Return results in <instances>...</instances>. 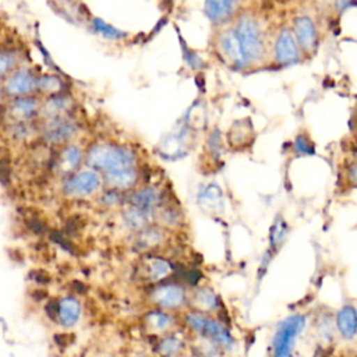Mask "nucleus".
Segmentation results:
<instances>
[{"label":"nucleus","instance_id":"ddd939ff","mask_svg":"<svg viewBox=\"0 0 357 357\" xmlns=\"http://www.w3.org/2000/svg\"><path fill=\"white\" fill-rule=\"evenodd\" d=\"M130 205L153 216V213L162 206V191L158 187H142L132 192L130 197Z\"/></svg>","mask_w":357,"mask_h":357},{"label":"nucleus","instance_id":"f257e3e1","mask_svg":"<svg viewBox=\"0 0 357 357\" xmlns=\"http://www.w3.org/2000/svg\"><path fill=\"white\" fill-rule=\"evenodd\" d=\"M88 163L102 172L107 184L116 191L132 188L139 178L135 153L119 144H96L88 152Z\"/></svg>","mask_w":357,"mask_h":357},{"label":"nucleus","instance_id":"412c9836","mask_svg":"<svg viewBox=\"0 0 357 357\" xmlns=\"http://www.w3.org/2000/svg\"><path fill=\"white\" fill-rule=\"evenodd\" d=\"M163 240V231L159 227L148 226L146 229L138 231V244L142 248H152L162 243Z\"/></svg>","mask_w":357,"mask_h":357},{"label":"nucleus","instance_id":"dca6fc26","mask_svg":"<svg viewBox=\"0 0 357 357\" xmlns=\"http://www.w3.org/2000/svg\"><path fill=\"white\" fill-rule=\"evenodd\" d=\"M35 78L31 73H28L26 70H21L14 73L13 75H10L7 84H6V91L7 93L13 95V96H20V98H25L28 96L33 88H35Z\"/></svg>","mask_w":357,"mask_h":357},{"label":"nucleus","instance_id":"4468645a","mask_svg":"<svg viewBox=\"0 0 357 357\" xmlns=\"http://www.w3.org/2000/svg\"><path fill=\"white\" fill-rule=\"evenodd\" d=\"M144 325L152 335H165L176 328V317L173 312L153 308L144 317Z\"/></svg>","mask_w":357,"mask_h":357},{"label":"nucleus","instance_id":"f3484780","mask_svg":"<svg viewBox=\"0 0 357 357\" xmlns=\"http://www.w3.org/2000/svg\"><path fill=\"white\" fill-rule=\"evenodd\" d=\"M188 351L195 357H222L220 347L208 337L188 335Z\"/></svg>","mask_w":357,"mask_h":357},{"label":"nucleus","instance_id":"bb28decb","mask_svg":"<svg viewBox=\"0 0 357 357\" xmlns=\"http://www.w3.org/2000/svg\"><path fill=\"white\" fill-rule=\"evenodd\" d=\"M318 1H321V3H325V4H329V6H331V3H332V0H318Z\"/></svg>","mask_w":357,"mask_h":357},{"label":"nucleus","instance_id":"c756f323","mask_svg":"<svg viewBox=\"0 0 357 357\" xmlns=\"http://www.w3.org/2000/svg\"><path fill=\"white\" fill-rule=\"evenodd\" d=\"M356 343H357V337H356Z\"/></svg>","mask_w":357,"mask_h":357},{"label":"nucleus","instance_id":"a211bd4d","mask_svg":"<svg viewBox=\"0 0 357 357\" xmlns=\"http://www.w3.org/2000/svg\"><path fill=\"white\" fill-rule=\"evenodd\" d=\"M81 315V305L73 297H66L59 303L57 321L63 326H73L78 322Z\"/></svg>","mask_w":357,"mask_h":357},{"label":"nucleus","instance_id":"423d86ee","mask_svg":"<svg viewBox=\"0 0 357 357\" xmlns=\"http://www.w3.org/2000/svg\"><path fill=\"white\" fill-rule=\"evenodd\" d=\"M290 29L294 35V39L301 50L303 54L311 56L317 52L318 42H319V33L315 21L307 15L300 14L293 18Z\"/></svg>","mask_w":357,"mask_h":357},{"label":"nucleus","instance_id":"9d476101","mask_svg":"<svg viewBox=\"0 0 357 357\" xmlns=\"http://www.w3.org/2000/svg\"><path fill=\"white\" fill-rule=\"evenodd\" d=\"M187 310H192L201 314L216 315V312L220 310L219 296L208 286H199L188 290Z\"/></svg>","mask_w":357,"mask_h":357},{"label":"nucleus","instance_id":"a878e982","mask_svg":"<svg viewBox=\"0 0 357 357\" xmlns=\"http://www.w3.org/2000/svg\"><path fill=\"white\" fill-rule=\"evenodd\" d=\"M181 357H195V356H194V354H191L190 351H187V353H184Z\"/></svg>","mask_w":357,"mask_h":357},{"label":"nucleus","instance_id":"aec40b11","mask_svg":"<svg viewBox=\"0 0 357 357\" xmlns=\"http://www.w3.org/2000/svg\"><path fill=\"white\" fill-rule=\"evenodd\" d=\"M79 159H81L79 149L74 145H68L56 158V169L60 173H68L77 167V165L79 163Z\"/></svg>","mask_w":357,"mask_h":357},{"label":"nucleus","instance_id":"f03ea898","mask_svg":"<svg viewBox=\"0 0 357 357\" xmlns=\"http://www.w3.org/2000/svg\"><path fill=\"white\" fill-rule=\"evenodd\" d=\"M244 68L258 64L265 53V33L257 17L250 13L240 14L230 24Z\"/></svg>","mask_w":357,"mask_h":357},{"label":"nucleus","instance_id":"6ab92c4d","mask_svg":"<svg viewBox=\"0 0 357 357\" xmlns=\"http://www.w3.org/2000/svg\"><path fill=\"white\" fill-rule=\"evenodd\" d=\"M123 223L126 225V227H128L130 230H134V231H141L144 229H146L148 226H151V222H152V215L151 213H146L135 206H128L123 211Z\"/></svg>","mask_w":357,"mask_h":357},{"label":"nucleus","instance_id":"9b49d317","mask_svg":"<svg viewBox=\"0 0 357 357\" xmlns=\"http://www.w3.org/2000/svg\"><path fill=\"white\" fill-rule=\"evenodd\" d=\"M336 333L346 342H353L357 337V308L351 303L343 304L333 317Z\"/></svg>","mask_w":357,"mask_h":357},{"label":"nucleus","instance_id":"393cba45","mask_svg":"<svg viewBox=\"0 0 357 357\" xmlns=\"http://www.w3.org/2000/svg\"><path fill=\"white\" fill-rule=\"evenodd\" d=\"M353 0H332L331 7L336 10V13H342Z\"/></svg>","mask_w":357,"mask_h":357},{"label":"nucleus","instance_id":"b1692460","mask_svg":"<svg viewBox=\"0 0 357 357\" xmlns=\"http://www.w3.org/2000/svg\"><path fill=\"white\" fill-rule=\"evenodd\" d=\"M347 180L351 185L357 187V159L354 162H351V165L347 167Z\"/></svg>","mask_w":357,"mask_h":357},{"label":"nucleus","instance_id":"4be33fe9","mask_svg":"<svg viewBox=\"0 0 357 357\" xmlns=\"http://www.w3.org/2000/svg\"><path fill=\"white\" fill-rule=\"evenodd\" d=\"M317 328H318V332H319L321 337H325L326 340H332L333 333L336 332L333 319H331V318H328V317H322V318L318 321Z\"/></svg>","mask_w":357,"mask_h":357},{"label":"nucleus","instance_id":"1a4fd4ad","mask_svg":"<svg viewBox=\"0 0 357 357\" xmlns=\"http://www.w3.org/2000/svg\"><path fill=\"white\" fill-rule=\"evenodd\" d=\"M155 351L158 357H181L188 351V333L185 331H170L160 335Z\"/></svg>","mask_w":357,"mask_h":357},{"label":"nucleus","instance_id":"7ed1b4c3","mask_svg":"<svg viewBox=\"0 0 357 357\" xmlns=\"http://www.w3.org/2000/svg\"><path fill=\"white\" fill-rule=\"evenodd\" d=\"M184 331L190 336H204L215 342L223 354H229L237 347V340L229 326L223 324L216 315L201 314L192 310H185L181 315Z\"/></svg>","mask_w":357,"mask_h":357},{"label":"nucleus","instance_id":"c85d7f7f","mask_svg":"<svg viewBox=\"0 0 357 357\" xmlns=\"http://www.w3.org/2000/svg\"><path fill=\"white\" fill-rule=\"evenodd\" d=\"M0 100H1V89H0Z\"/></svg>","mask_w":357,"mask_h":357},{"label":"nucleus","instance_id":"5701e85b","mask_svg":"<svg viewBox=\"0 0 357 357\" xmlns=\"http://www.w3.org/2000/svg\"><path fill=\"white\" fill-rule=\"evenodd\" d=\"M14 63V56L11 52H0V78L7 74Z\"/></svg>","mask_w":357,"mask_h":357},{"label":"nucleus","instance_id":"6e6552de","mask_svg":"<svg viewBox=\"0 0 357 357\" xmlns=\"http://www.w3.org/2000/svg\"><path fill=\"white\" fill-rule=\"evenodd\" d=\"M99 187L100 177L98 172L84 170L67 178L64 184V192L71 198H86L95 194L99 190Z\"/></svg>","mask_w":357,"mask_h":357},{"label":"nucleus","instance_id":"0eeeda50","mask_svg":"<svg viewBox=\"0 0 357 357\" xmlns=\"http://www.w3.org/2000/svg\"><path fill=\"white\" fill-rule=\"evenodd\" d=\"M273 60L279 66H291L300 61L303 53L294 39L290 26H282L273 39L272 45Z\"/></svg>","mask_w":357,"mask_h":357},{"label":"nucleus","instance_id":"2eb2a0df","mask_svg":"<svg viewBox=\"0 0 357 357\" xmlns=\"http://www.w3.org/2000/svg\"><path fill=\"white\" fill-rule=\"evenodd\" d=\"M174 268L172 262L162 257H148L144 262V273L149 282H165L173 273Z\"/></svg>","mask_w":357,"mask_h":357},{"label":"nucleus","instance_id":"39448f33","mask_svg":"<svg viewBox=\"0 0 357 357\" xmlns=\"http://www.w3.org/2000/svg\"><path fill=\"white\" fill-rule=\"evenodd\" d=\"M149 300L155 308L173 314L181 312L187 310L188 289L177 282H160L149 291Z\"/></svg>","mask_w":357,"mask_h":357},{"label":"nucleus","instance_id":"20e7f679","mask_svg":"<svg viewBox=\"0 0 357 357\" xmlns=\"http://www.w3.org/2000/svg\"><path fill=\"white\" fill-rule=\"evenodd\" d=\"M307 325V317L293 312L284 317L275 328L271 340V357H294L297 340Z\"/></svg>","mask_w":357,"mask_h":357},{"label":"nucleus","instance_id":"cd10ccee","mask_svg":"<svg viewBox=\"0 0 357 357\" xmlns=\"http://www.w3.org/2000/svg\"><path fill=\"white\" fill-rule=\"evenodd\" d=\"M132 357H146V356H144V354H141V353H137V354H134Z\"/></svg>","mask_w":357,"mask_h":357},{"label":"nucleus","instance_id":"f8f14e48","mask_svg":"<svg viewBox=\"0 0 357 357\" xmlns=\"http://www.w3.org/2000/svg\"><path fill=\"white\" fill-rule=\"evenodd\" d=\"M243 0H205L204 11L212 24L222 25L236 18Z\"/></svg>","mask_w":357,"mask_h":357}]
</instances>
